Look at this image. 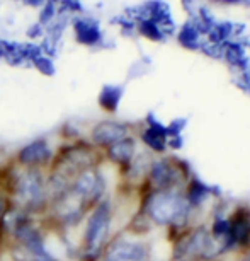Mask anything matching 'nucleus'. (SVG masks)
<instances>
[{
	"instance_id": "nucleus-1",
	"label": "nucleus",
	"mask_w": 250,
	"mask_h": 261,
	"mask_svg": "<svg viewBox=\"0 0 250 261\" xmlns=\"http://www.w3.org/2000/svg\"><path fill=\"white\" fill-rule=\"evenodd\" d=\"M4 191L11 196L19 208L27 214L43 215L48 212L46 195V171L45 169H24L16 166V171L6 176Z\"/></svg>"
},
{
	"instance_id": "nucleus-2",
	"label": "nucleus",
	"mask_w": 250,
	"mask_h": 261,
	"mask_svg": "<svg viewBox=\"0 0 250 261\" xmlns=\"http://www.w3.org/2000/svg\"><path fill=\"white\" fill-rule=\"evenodd\" d=\"M112 224V201L101 200L85 217L82 234V253L78 261H97L101 258L106 244L109 243Z\"/></svg>"
},
{
	"instance_id": "nucleus-3",
	"label": "nucleus",
	"mask_w": 250,
	"mask_h": 261,
	"mask_svg": "<svg viewBox=\"0 0 250 261\" xmlns=\"http://www.w3.org/2000/svg\"><path fill=\"white\" fill-rule=\"evenodd\" d=\"M189 201L179 188L153 190L143 203V214L155 225H179L188 217Z\"/></svg>"
},
{
	"instance_id": "nucleus-4",
	"label": "nucleus",
	"mask_w": 250,
	"mask_h": 261,
	"mask_svg": "<svg viewBox=\"0 0 250 261\" xmlns=\"http://www.w3.org/2000/svg\"><path fill=\"white\" fill-rule=\"evenodd\" d=\"M101 159V149H97L96 145L87 144V142H72L55 152V157L46 171L65 176L72 181L78 172L99 167Z\"/></svg>"
},
{
	"instance_id": "nucleus-5",
	"label": "nucleus",
	"mask_w": 250,
	"mask_h": 261,
	"mask_svg": "<svg viewBox=\"0 0 250 261\" xmlns=\"http://www.w3.org/2000/svg\"><path fill=\"white\" fill-rule=\"evenodd\" d=\"M106 178L101 169L92 167V169L78 172L72 179L68 195L90 212L92 206H96L101 200L106 198Z\"/></svg>"
},
{
	"instance_id": "nucleus-6",
	"label": "nucleus",
	"mask_w": 250,
	"mask_h": 261,
	"mask_svg": "<svg viewBox=\"0 0 250 261\" xmlns=\"http://www.w3.org/2000/svg\"><path fill=\"white\" fill-rule=\"evenodd\" d=\"M150 249L141 241L114 238L106 244L101 258L104 261H148Z\"/></svg>"
},
{
	"instance_id": "nucleus-7",
	"label": "nucleus",
	"mask_w": 250,
	"mask_h": 261,
	"mask_svg": "<svg viewBox=\"0 0 250 261\" xmlns=\"http://www.w3.org/2000/svg\"><path fill=\"white\" fill-rule=\"evenodd\" d=\"M55 157V150L46 139H36L17 150L16 166L24 169H48Z\"/></svg>"
},
{
	"instance_id": "nucleus-8",
	"label": "nucleus",
	"mask_w": 250,
	"mask_h": 261,
	"mask_svg": "<svg viewBox=\"0 0 250 261\" xmlns=\"http://www.w3.org/2000/svg\"><path fill=\"white\" fill-rule=\"evenodd\" d=\"M126 137H128V126L124 123L112 121V120L97 123L90 130L92 145H96L101 150H106L109 145L126 139Z\"/></svg>"
},
{
	"instance_id": "nucleus-9",
	"label": "nucleus",
	"mask_w": 250,
	"mask_h": 261,
	"mask_svg": "<svg viewBox=\"0 0 250 261\" xmlns=\"http://www.w3.org/2000/svg\"><path fill=\"white\" fill-rule=\"evenodd\" d=\"M150 183L153 186V190H169V188H177V178L179 172L174 167V164L167 159L153 161L148 171Z\"/></svg>"
},
{
	"instance_id": "nucleus-10",
	"label": "nucleus",
	"mask_w": 250,
	"mask_h": 261,
	"mask_svg": "<svg viewBox=\"0 0 250 261\" xmlns=\"http://www.w3.org/2000/svg\"><path fill=\"white\" fill-rule=\"evenodd\" d=\"M104 155L107 157V161L112 162V164L126 167L136 155V142H135V139H131L128 135L126 139H122L119 142H116V144L107 147L104 150Z\"/></svg>"
},
{
	"instance_id": "nucleus-11",
	"label": "nucleus",
	"mask_w": 250,
	"mask_h": 261,
	"mask_svg": "<svg viewBox=\"0 0 250 261\" xmlns=\"http://www.w3.org/2000/svg\"><path fill=\"white\" fill-rule=\"evenodd\" d=\"M141 140L145 142V145L148 149L155 152H164L167 145V130L164 126H160L159 123H151L141 135Z\"/></svg>"
},
{
	"instance_id": "nucleus-12",
	"label": "nucleus",
	"mask_w": 250,
	"mask_h": 261,
	"mask_svg": "<svg viewBox=\"0 0 250 261\" xmlns=\"http://www.w3.org/2000/svg\"><path fill=\"white\" fill-rule=\"evenodd\" d=\"M75 36L78 39V43L82 45H96L101 39V31L99 26L94 21H89V19H80V21L75 22Z\"/></svg>"
},
{
	"instance_id": "nucleus-13",
	"label": "nucleus",
	"mask_w": 250,
	"mask_h": 261,
	"mask_svg": "<svg viewBox=\"0 0 250 261\" xmlns=\"http://www.w3.org/2000/svg\"><path fill=\"white\" fill-rule=\"evenodd\" d=\"M122 97V87L119 86H104L99 94V105L104 111L114 113Z\"/></svg>"
},
{
	"instance_id": "nucleus-14",
	"label": "nucleus",
	"mask_w": 250,
	"mask_h": 261,
	"mask_svg": "<svg viewBox=\"0 0 250 261\" xmlns=\"http://www.w3.org/2000/svg\"><path fill=\"white\" fill-rule=\"evenodd\" d=\"M33 65L36 67L41 73H45V75H53V73H55V67H53V62L48 57H45V55H39L38 58H34Z\"/></svg>"
},
{
	"instance_id": "nucleus-15",
	"label": "nucleus",
	"mask_w": 250,
	"mask_h": 261,
	"mask_svg": "<svg viewBox=\"0 0 250 261\" xmlns=\"http://www.w3.org/2000/svg\"><path fill=\"white\" fill-rule=\"evenodd\" d=\"M141 31H143V34H146V36L151 38V39H159L160 38L159 26L153 24V22H143V26H141Z\"/></svg>"
},
{
	"instance_id": "nucleus-16",
	"label": "nucleus",
	"mask_w": 250,
	"mask_h": 261,
	"mask_svg": "<svg viewBox=\"0 0 250 261\" xmlns=\"http://www.w3.org/2000/svg\"><path fill=\"white\" fill-rule=\"evenodd\" d=\"M191 193H198V191H196V190L193 188V190H191ZM204 193H206L204 188H201V190H199V198H203V195H204Z\"/></svg>"
},
{
	"instance_id": "nucleus-17",
	"label": "nucleus",
	"mask_w": 250,
	"mask_h": 261,
	"mask_svg": "<svg viewBox=\"0 0 250 261\" xmlns=\"http://www.w3.org/2000/svg\"><path fill=\"white\" fill-rule=\"evenodd\" d=\"M182 261H193V259H189V258H184Z\"/></svg>"
},
{
	"instance_id": "nucleus-18",
	"label": "nucleus",
	"mask_w": 250,
	"mask_h": 261,
	"mask_svg": "<svg viewBox=\"0 0 250 261\" xmlns=\"http://www.w3.org/2000/svg\"><path fill=\"white\" fill-rule=\"evenodd\" d=\"M0 249H2V244H0Z\"/></svg>"
}]
</instances>
